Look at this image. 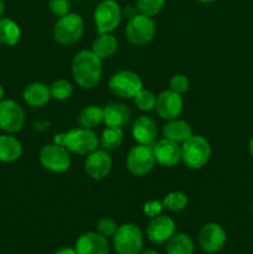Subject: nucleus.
Instances as JSON below:
<instances>
[{
	"instance_id": "f257e3e1",
	"label": "nucleus",
	"mask_w": 253,
	"mask_h": 254,
	"mask_svg": "<svg viewBox=\"0 0 253 254\" xmlns=\"http://www.w3.org/2000/svg\"><path fill=\"white\" fill-rule=\"evenodd\" d=\"M71 67L73 79L82 88H94L101 81L103 64L102 60L92 50H83L78 52L72 60Z\"/></svg>"
},
{
	"instance_id": "f03ea898",
	"label": "nucleus",
	"mask_w": 253,
	"mask_h": 254,
	"mask_svg": "<svg viewBox=\"0 0 253 254\" xmlns=\"http://www.w3.org/2000/svg\"><path fill=\"white\" fill-rule=\"evenodd\" d=\"M54 143L63 146L71 153L78 155H88L96 150L99 144L97 134L92 129L76 128L71 129L67 133L56 134L54 136Z\"/></svg>"
},
{
	"instance_id": "7ed1b4c3",
	"label": "nucleus",
	"mask_w": 253,
	"mask_h": 254,
	"mask_svg": "<svg viewBox=\"0 0 253 254\" xmlns=\"http://www.w3.org/2000/svg\"><path fill=\"white\" fill-rule=\"evenodd\" d=\"M211 158V145L203 136L191 135L181 145V161L192 170H198L208 163Z\"/></svg>"
},
{
	"instance_id": "20e7f679",
	"label": "nucleus",
	"mask_w": 253,
	"mask_h": 254,
	"mask_svg": "<svg viewBox=\"0 0 253 254\" xmlns=\"http://www.w3.org/2000/svg\"><path fill=\"white\" fill-rule=\"evenodd\" d=\"M84 31V22L81 15L68 12L57 20L54 27V37L59 44L71 46L81 40Z\"/></svg>"
},
{
	"instance_id": "39448f33",
	"label": "nucleus",
	"mask_w": 253,
	"mask_h": 254,
	"mask_svg": "<svg viewBox=\"0 0 253 254\" xmlns=\"http://www.w3.org/2000/svg\"><path fill=\"white\" fill-rule=\"evenodd\" d=\"M113 247L117 254H139L143 248V235L138 226L124 223L113 236Z\"/></svg>"
},
{
	"instance_id": "423d86ee",
	"label": "nucleus",
	"mask_w": 253,
	"mask_h": 254,
	"mask_svg": "<svg viewBox=\"0 0 253 254\" xmlns=\"http://www.w3.org/2000/svg\"><path fill=\"white\" fill-rule=\"evenodd\" d=\"M93 17L98 35L111 34L121 24V6L116 0H103L97 5Z\"/></svg>"
},
{
	"instance_id": "0eeeda50",
	"label": "nucleus",
	"mask_w": 253,
	"mask_h": 254,
	"mask_svg": "<svg viewBox=\"0 0 253 254\" xmlns=\"http://www.w3.org/2000/svg\"><path fill=\"white\" fill-rule=\"evenodd\" d=\"M155 30V22L150 16L143 14L134 15L126 24V36L131 45L143 46L153 40Z\"/></svg>"
},
{
	"instance_id": "6e6552de",
	"label": "nucleus",
	"mask_w": 253,
	"mask_h": 254,
	"mask_svg": "<svg viewBox=\"0 0 253 254\" xmlns=\"http://www.w3.org/2000/svg\"><path fill=\"white\" fill-rule=\"evenodd\" d=\"M108 87L109 91L119 98H134L143 88V81L135 72L122 69L109 78Z\"/></svg>"
},
{
	"instance_id": "1a4fd4ad",
	"label": "nucleus",
	"mask_w": 253,
	"mask_h": 254,
	"mask_svg": "<svg viewBox=\"0 0 253 254\" xmlns=\"http://www.w3.org/2000/svg\"><path fill=\"white\" fill-rule=\"evenodd\" d=\"M126 169L134 176H144L153 170L155 165L153 146L151 145H138L133 146L126 156Z\"/></svg>"
},
{
	"instance_id": "9d476101",
	"label": "nucleus",
	"mask_w": 253,
	"mask_h": 254,
	"mask_svg": "<svg viewBox=\"0 0 253 254\" xmlns=\"http://www.w3.org/2000/svg\"><path fill=\"white\" fill-rule=\"evenodd\" d=\"M40 163L46 170L52 173H64L71 166V156L68 150L59 144L45 145L40 150Z\"/></svg>"
},
{
	"instance_id": "9b49d317",
	"label": "nucleus",
	"mask_w": 253,
	"mask_h": 254,
	"mask_svg": "<svg viewBox=\"0 0 253 254\" xmlns=\"http://www.w3.org/2000/svg\"><path fill=\"white\" fill-rule=\"evenodd\" d=\"M25 124V112L19 103L11 99L0 101V129L6 133H17Z\"/></svg>"
},
{
	"instance_id": "f8f14e48",
	"label": "nucleus",
	"mask_w": 253,
	"mask_h": 254,
	"mask_svg": "<svg viewBox=\"0 0 253 254\" xmlns=\"http://www.w3.org/2000/svg\"><path fill=\"white\" fill-rule=\"evenodd\" d=\"M227 235L221 225L216 222L206 223L198 232V243L206 253H217L225 247Z\"/></svg>"
},
{
	"instance_id": "ddd939ff",
	"label": "nucleus",
	"mask_w": 253,
	"mask_h": 254,
	"mask_svg": "<svg viewBox=\"0 0 253 254\" xmlns=\"http://www.w3.org/2000/svg\"><path fill=\"white\" fill-rule=\"evenodd\" d=\"M184 108V101L181 98V94L165 89L161 93L156 96L155 109L159 117L166 121L176 119L181 114Z\"/></svg>"
},
{
	"instance_id": "4468645a",
	"label": "nucleus",
	"mask_w": 253,
	"mask_h": 254,
	"mask_svg": "<svg viewBox=\"0 0 253 254\" xmlns=\"http://www.w3.org/2000/svg\"><path fill=\"white\" fill-rule=\"evenodd\" d=\"M112 158L104 149H96L87 155L84 170L93 180H102L111 173Z\"/></svg>"
},
{
	"instance_id": "2eb2a0df",
	"label": "nucleus",
	"mask_w": 253,
	"mask_h": 254,
	"mask_svg": "<svg viewBox=\"0 0 253 254\" xmlns=\"http://www.w3.org/2000/svg\"><path fill=\"white\" fill-rule=\"evenodd\" d=\"M176 226L171 217L164 215H159L151 218L146 228V236L151 243L163 245L166 243L174 235H175Z\"/></svg>"
},
{
	"instance_id": "dca6fc26",
	"label": "nucleus",
	"mask_w": 253,
	"mask_h": 254,
	"mask_svg": "<svg viewBox=\"0 0 253 254\" xmlns=\"http://www.w3.org/2000/svg\"><path fill=\"white\" fill-rule=\"evenodd\" d=\"M153 153L156 163L166 168L175 166L181 160V146L166 138L154 144Z\"/></svg>"
},
{
	"instance_id": "f3484780",
	"label": "nucleus",
	"mask_w": 253,
	"mask_h": 254,
	"mask_svg": "<svg viewBox=\"0 0 253 254\" xmlns=\"http://www.w3.org/2000/svg\"><path fill=\"white\" fill-rule=\"evenodd\" d=\"M77 254H108L109 243L98 232H86L76 241Z\"/></svg>"
},
{
	"instance_id": "a211bd4d",
	"label": "nucleus",
	"mask_w": 253,
	"mask_h": 254,
	"mask_svg": "<svg viewBox=\"0 0 253 254\" xmlns=\"http://www.w3.org/2000/svg\"><path fill=\"white\" fill-rule=\"evenodd\" d=\"M134 140L138 144L143 145H151L155 141L158 135V127L154 119L150 117L141 116L134 122L133 128H131Z\"/></svg>"
},
{
	"instance_id": "6ab92c4d",
	"label": "nucleus",
	"mask_w": 253,
	"mask_h": 254,
	"mask_svg": "<svg viewBox=\"0 0 253 254\" xmlns=\"http://www.w3.org/2000/svg\"><path fill=\"white\" fill-rule=\"evenodd\" d=\"M103 122L107 127L123 129L130 122V111L124 104L111 103L103 108Z\"/></svg>"
},
{
	"instance_id": "aec40b11",
	"label": "nucleus",
	"mask_w": 253,
	"mask_h": 254,
	"mask_svg": "<svg viewBox=\"0 0 253 254\" xmlns=\"http://www.w3.org/2000/svg\"><path fill=\"white\" fill-rule=\"evenodd\" d=\"M22 98L30 107H42L49 103L52 97L50 87L41 82H34L25 87L22 92Z\"/></svg>"
},
{
	"instance_id": "412c9836",
	"label": "nucleus",
	"mask_w": 253,
	"mask_h": 254,
	"mask_svg": "<svg viewBox=\"0 0 253 254\" xmlns=\"http://www.w3.org/2000/svg\"><path fill=\"white\" fill-rule=\"evenodd\" d=\"M164 138L173 140L175 143H184L192 135V129L190 124L185 121H179V119H171L165 126L163 127Z\"/></svg>"
},
{
	"instance_id": "4be33fe9",
	"label": "nucleus",
	"mask_w": 253,
	"mask_h": 254,
	"mask_svg": "<svg viewBox=\"0 0 253 254\" xmlns=\"http://www.w3.org/2000/svg\"><path fill=\"white\" fill-rule=\"evenodd\" d=\"M21 143L15 136L4 134L0 135V161L2 163H14L21 156Z\"/></svg>"
},
{
	"instance_id": "5701e85b",
	"label": "nucleus",
	"mask_w": 253,
	"mask_h": 254,
	"mask_svg": "<svg viewBox=\"0 0 253 254\" xmlns=\"http://www.w3.org/2000/svg\"><path fill=\"white\" fill-rule=\"evenodd\" d=\"M118 49V41L112 34H101L92 42V51L101 60L109 59L116 54Z\"/></svg>"
},
{
	"instance_id": "b1692460",
	"label": "nucleus",
	"mask_w": 253,
	"mask_h": 254,
	"mask_svg": "<svg viewBox=\"0 0 253 254\" xmlns=\"http://www.w3.org/2000/svg\"><path fill=\"white\" fill-rule=\"evenodd\" d=\"M21 31L14 20L1 17L0 19V44L6 46H14L19 42Z\"/></svg>"
},
{
	"instance_id": "393cba45",
	"label": "nucleus",
	"mask_w": 253,
	"mask_h": 254,
	"mask_svg": "<svg viewBox=\"0 0 253 254\" xmlns=\"http://www.w3.org/2000/svg\"><path fill=\"white\" fill-rule=\"evenodd\" d=\"M79 127L86 129H93L103 122V108L98 106L84 107L78 114Z\"/></svg>"
},
{
	"instance_id": "a878e982",
	"label": "nucleus",
	"mask_w": 253,
	"mask_h": 254,
	"mask_svg": "<svg viewBox=\"0 0 253 254\" xmlns=\"http://www.w3.org/2000/svg\"><path fill=\"white\" fill-rule=\"evenodd\" d=\"M166 254H193V242L185 233H176L166 245Z\"/></svg>"
},
{
	"instance_id": "bb28decb",
	"label": "nucleus",
	"mask_w": 253,
	"mask_h": 254,
	"mask_svg": "<svg viewBox=\"0 0 253 254\" xmlns=\"http://www.w3.org/2000/svg\"><path fill=\"white\" fill-rule=\"evenodd\" d=\"M124 139V133L122 128H114V127H107L103 131H102L101 139H99V143H101L102 148L104 150H114V149H118L122 145Z\"/></svg>"
},
{
	"instance_id": "cd10ccee",
	"label": "nucleus",
	"mask_w": 253,
	"mask_h": 254,
	"mask_svg": "<svg viewBox=\"0 0 253 254\" xmlns=\"http://www.w3.org/2000/svg\"><path fill=\"white\" fill-rule=\"evenodd\" d=\"M161 202H163L164 207H166L171 212H179L188 206L189 197L183 191H173V192L165 195Z\"/></svg>"
},
{
	"instance_id": "c85d7f7f",
	"label": "nucleus",
	"mask_w": 253,
	"mask_h": 254,
	"mask_svg": "<svg viewBox=\"0 0 253 254\" xmlns=\"http://www.w3.org/2000/svg\"><path fill=\"white\" fill-rule=\"evenodd\" d=\"M50 92H51L52 98L57 99V101H66L72 96L73 92V87L69 83L67 79H57L54 83L50 86Z\"/></svg>"
},
{
	"instance_id": "c756f323",
	"label": "nucleus",
	"mask_w": 253,
	"mask_h": 254,
	"mask_svg": "<svg viewBox=\"0 0 253 254\" xmlns=\"http://www.w3.org/2000/svg\"><path fill=\"white\" fill-rule=\"evenodd\" d=\"M134 103H135V106L138 107L140 111L150 112L155 108L156 96L153 92L141 88L140 91L135 94V97H134Z\"/></svg>"
},
{
	"instance_id": "7c9ffc66",
	"label": "nucleus",
	"mask_w": 253,
	"mask_h": 254,
	"mask_svg": "<svg viewBox=\"0 0 253 254\" xmlns=\"http://www.w3.org/2000/svg\"><path fill=\"white\" fill-rule=\"evenodd\" d=\"M165 0H138L136 7L139 11L146 16H155L163 10Z\"/></svg>"
},
{
	"instance_id": "2f4dec72",
	"label": "nucleus",
	"mask_w": 253,
	"mask_h": 254,
	"mask_svg": "<svg viewBox=\"0 0 253 254\" xmlns=\"http://www.w3.org/2000/svg\"><path fill=\"white\" fill-rule=\"evenodd\" d=\"M118 227L119 226L117 225L116 221L112 220V218H109V217H102L96 225L97 232L106 238L113 237V236L116 235Z\"/></svg>"
},
{
	"instance_id": "473e14b6",
	"label": "nucleus",
	"mask_w": 253,
	"mask_h": 254,
	"mask_svg": "<svg viewBox=\"0 0 253 254\" xmlns=\"http://www.w3.org/2000/svg\"><path fill=\"white\" fill-rule=\"evenodd\" d=\"M190 82H189L188 77L185 74H174L170 79V89L171 91L176 92L179 94H184L188 92Z\"/></svg>"
},
{
	"instance_id": "72a5a7b5",
	"label": "nucleus",
	"mask_w": 253,
	"mask_h": 254,
	"mask_svg": "<svg viewBox=\"0 0 253 254\" xmlns=\"http://www.w3.org/2000/svg\"><path fill=\"white\" fill-rule=\"evenodd\" d=\"M49 6L52 14L61 17L68 14L71 9V1L69 0H49Z\"/></svg>"
},
{
	"instance_id": "f704fd0d",
	"label": "nucleus",
	"mask_w": 253,
	"mask_h": 254,
	"mask_svg": "<svg viewBox=\"0 0 253 254\" xmlns=\"http://www.w3.org/2000/svg\"><path fill=\"white\" fill-rule=\"evenodd\" d=\"M163 208H164L163 202H161V201H156V200L148 201V202L144 203V206H143L144 213H145V215L150 218L161 215V211H163Z\"/></svg>"
},
{
	"instance_id": "c9c22d12",
	"label": "nucleus",
	"mask_w": 253,
	"mask_h": 254,
	"mask_svg": "<svg viewBox=\"0 0 253 254\" xmlns=\"http://www.w3.org/2000/svg\"><path fill=\"white\" fill-rule=\"evenodd\" d=\"M55 254H77L76 250L74 248H71V247H62L60 248V250H57Z\"/></svg>"
},
{
	"instance_id": "e433bc0d",
	"label": "nucleus",
	"mask_w": 253,
	"mask_h": 254,
	"mask_svg": "<svg viewBox=\"0 0 253 254\" xmlns=\"http://www.w3.org/2000/svg\"><path fill=\"white\" fill-rule=\"evenodd\" d=\"M248 150H250V154H251V156H252V158H253V138L251 139V141H250V145H248Z\"/></svg>"
},
{
	"instance_id": "4c0bfd02",
	"label": "nucleus",
	"mask_w": 253,
	"mask_h": 254,
	"mask_svg": "<svg viewBox=\"0 0 253 254\" xmlns=\"http://www.w3.org/2000/svg\"><path fill=\"white\" fill-rule=\"evenodd\" d=\"M4 11H5V4H4V1H2V0H0V16L4 14Z\"/></svg>"
},
{
	"instance_id": "58836bf2",
	"label": "nucleus",
	"mask_w": 253,
	"mask_h": 254,
	"mask_svg": "<svg viewBox=\"0 0 253 254\" xmlns=\"http://www.w3.org/2000/svg\"><path fill=\"white\" fill-rule=\"evenodd\" d=\"M139 254H159V253L154 250H146L144 251V252H140Z\"/></svg>"
},
{
	"instance_id": "ea45409f",
	"label": "nucleus",
	"mask_w": 253,
	"mask_h": 254,
	"mask_svg": "<svg viewBox=\"0 0 253 254\" xmlns=\"http://www.w3.org/2000/svg\"><path fill=\"white\" fill-rule=\"evenodd\" d=\"M2 97H4V88H2V86L0 84V101L2 99Z\"/></svg>"
},
{
	"instance_id": "a19ab883",
	"label": "nucleus",
	"mask_w": 253,
	"mask_h": 254,
	"mask_svg": "<svg viewBox=\"0 0 253 254\" xmlns=\"http://www.w3.org/2000/svg\"><path fill=\"white\" fill-rule=\"evenodd\" d=\"M200 2H213L216 1V0H198Z\"/></svg>"
},
{
	"instance_id": "79ce46f5",
	"label": "nucleus",
	"mask_w": 253,
	"mask_h": 254,
	"mask_svg": "<svg viewBox=\"0 0 253 254\" xmlns=\"http://www.w3.org/2000/svg\"><path fill=\"white\" fill-rule=\"evenodd\" d=\"M252 212H253V205H252Z\"/></svg>"
}]
</instances>
